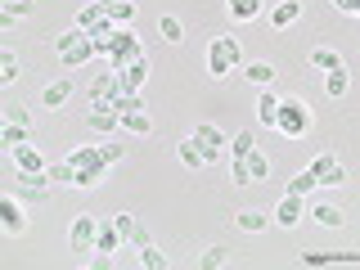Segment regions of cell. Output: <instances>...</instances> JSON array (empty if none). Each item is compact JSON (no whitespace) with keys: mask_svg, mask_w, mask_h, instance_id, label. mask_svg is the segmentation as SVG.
I'll use <instances>...</instances> for the list:
<instances>
[{"mask_svg":"<svg viewBox=\"0 0 360 270\" xmlns=\"http://www.w3.org/2000/svg\"><path fill=\"white\" fill-rule=\"evenodd\" d=\"M315 127V108L307 104L302 95H284L279 99V117H275V131L288 135V140H307Z\"/></svg>","mask_w":360,"mask_h":270,"instance_id":"cell-1","label":"cell"},{"mask_svg":"<svg viewBox=\"0 0 360 270\" xmlns=\"http://www.w3.org/2000/svg\"><path fill=\"white\" fill-rule=\"evenodd\" d=\"M68 162H72V189H95V185H104V176H108V162H104V153H99V144H77L72 153H68Z\"/></svg>","mask_w":360,"mask_h":270,"instance_id":"cell-2","label":"cell"},{"mask_svg":"<svg viewBox=\"0 0 360 270\" xmlns=\"http://www.w3.org/2000/svg\"><path fill=\"white\" fill-rule=\"evenodd\" d=\"M243 68V50H239V41L230 37V32H217L207 45V77L212 82H225L230 72H239Z\"/></svg>","mask_w":360,"mask_h":270,"instance_id":"cell-3","label":"cell"},{"mask_svg":"<svg viewBox=\"0 0 360 270\" xmlns=\"http://www.w3.org/2000/svg\"><path fill=\"white\" fill-rule=\"evenodd\" d=\"M54 54H59L63 68H86L99 50H95V37H90V32H82V27L72 22L68 32H59V37H54Z\"/></svg>","mask_w":360,"mask_h":270,"instance_id":"cell-4","label":"cell"},{"mask_svg":"<svg viewBox=\"0 0 360 270\" xmlns=\"http://www.w3.org/2000/svg\"><path fill=\"white\" fill-rule=\"evenodd\" d=\"M14 194L22 202H45L54 194V180H50V172H18L14 176Z\"/></svg>","mask_w":360,"mask_h":270,"instance_id":"cell-5","label":"cell"},{"mask_svg":"<svg viewBox=\"0 0 360 270\" xmlns=\"http://www.w3.org/2000/svg\"><path fill=\"white\" fill-rule=\"evenodd\" d=\"M135 59H144L140 37H135V32H127V27H117V37H112V45H108V68L117 72V68H127V63H135Z\"/></svg>","mask_w":360,"mask_h":270,"instance_id":"cell-6","label":"cell"},{"mask_svg":"<svg viewBox=\"0 0 360 270\" xmlns=\"http://www.w3.org/2000/svg\"><path fill=\"white\" fill-rule=\"evenodd\" d=\"M189 135H194V140H198V149L207 153V162H217L221 153H230V135H225V131L217 127V122H198V127L189 131Z\"/></svg>","mask_w":360,"mask_h":270,"instance_id":"cell-7","label":"cell"},{"mask_svg":"<svg viewBox=\"0 0 360 270\" xmlns=\"http://www.w3.org/2000/svg\"><path fill=\"white\" fill-rule=\"evenodd\" d=\"M311 172H315V180H320V189L347 185V167H342V158H338V153H315L311 158Z\"/></svg>","mask_w":360,"mask_h":270,"instance_id":"cell-8","label":"cell"},{"mask_svg":"<svg viewBox=\"0 0 360 270\" xmlns=\"http://www.w3.org/2000/svg\"><path fill=\"white\" fill-rule=\"evenodd\" d=\"M95 239H99V217H90V212L72 217V225H68V243H72V252H95Z\"/></svg>","mask_w":360,"mask_h":270,"instance_id":"cell-9","label":"cell"},{"mask_svg":"<svg viewBox=\"0 0 360 270\" xmlns=\"http://www.w3.org/2000/svg\"><path fill=\"white\" fill-rule=\"evenodd\" d=\"M0 230L9 234V239H18V234H27V207H22L18 194L0 198Z\"/></svg>","mask_w":360,"mask_h":270,"instance_id":"cell-10","label":"cell"},{"mask_svg":"<svg viewBox=\"0 0 360 270\" xmlns=\"http://www.w3.org/2000/svg\"><path fill=\"white\" fill-rule=\"evenodd\" d=\"M72 95H77V82H72V77H59V82H50V86L41 90V108L59 112V108L72 104Z\"/></svg>","mask_w":360,"mask_h":270,"instance_id":"cell-11","label":"cell"},{"mask_svg":"<svg viewBox=\"0 0 360 270\" xmlns=\"http://www.w3.org/2000/svg\"><path fill=\"white\" fill-rule=\"evenodd\" d=\"M117 82H122L127 95H144V82H149V54L135 59V63H127V68H117Z\"/></svg>","mask_w":360,"mask_h":270,"instance_id":"cell-12","label":"cell"},{"mask_svg":"<svg viewBox=\"0 0 360 270\" xmlns=\"http://www.w3.org/2000/svg\"><path fill=\"white\" fill-rule=\"evenodd\" d=\"M117 95H127V90H122V82H117V72H112V68L90 82V104H108L112 108V99H117Z\"/></svg>","mask_w":360,"mask_h":270,"instance_id":"cell-13","label":"cell"},{"mask_svg":"<svg viewBox=\"0 0 360 270\" xmlns=\"http://www.w3.org/2000/svg\"><path fill=\"white\" fill-rule=\"evenodd\" d=\"M86 127L99 131V135H112V131L122 127V112L108 108V104H90V108H86Z\"/></svg>","mask_w":360,"mask_h":270,"instance_id":"cell-14","label":"cell"},{"mask_svg":"<svg viewBox=\"0 0 360 270\" xmlns=\"http://www.w3.org/2000/svg\"><path fill=\"white\" fill-rule=\"evenodd\" d=\"M302 212H307V207H302V194H284L270 221H275L279 230H297V225H302Z\"/></svg>","mask_w":360,"mask_h":270,"instance_id":"cell-15","label":"cell"},{"mask_svg":"<svg viewBox=\"0 0 360 270\" xmlns=\"http://www.w3.org/2000/svg\"><path fill=\"white\" fill-rule=\"evenodd\" d=\"M77 27L95 37V32H104V27H117V22L108 18V9L99 5V0H90V5H82V14H77Z\"/></svg>","mask_w":360,"mask_h":270,"instance_id":"cell-16","label":"cell"},{"mask_svg":"<svg viewBox=\"0 0 360 270\" xmlns=\"http://www.w3.org/2000/svg\"><path fill=\"white\" fill-rule=\"evenodd\" d=\"M302 9H307L302 0H275V9H270V27H275V32H288L292 22L302 18Z\"/></svg>","mask_w":360,"mask_h":270,"instance_id":"cell-17","label":"cell"},{"mask_svg":"<svg viewBox=\"0 0 360 270\" xmlns=\"http://www.w3.org/2000/svg\"><path fill=\"white\" fill-rule=\"evenodd\" d=\"M302 266H360V252H315V248H307Z\"/></svg>","mask_w":360,"mask_h":270,"instance_id":"cell-18","label":"cell"},{"mask_svg":"<svg viewBox=\"0 0 360 270\" xmlns=\"http://www.w3.org/2000/svg\"><path fill=\"white\" fill-rule=\"evenodd\" d=\"M176 158H180V162L189 167V172H202V167H212V162H207V153L198 149V140H194V135H185V140H176Z\"/></svg>","mask_w":360,"mask_h":270,"instance_id":"cell-19","label":"cell"},{"mask_svg":"<svg viewBox=\"0 0 360 270\" xmlns=\"http://www.w3.org/2000/svg\"><path fill=\"white\" fill-rule=\"evenodd\" d=\"M14 162H18V172H50L41 144H18V149H14Z\"/></svg>","mask_w":360,"mask_h":270,"instance_id":"cell-20","label":"cell"},{"mask_svg":"<svg viewBox=\"0 0 360 270\" xmlns=\"http://www.w3.org/2000/svg\"><path fill=\"white\" fill-rule=\"evenodd\" d=\"M279 99L284 95H275L270 86H262V95H257V122L270 127V131H275V117H279Z\"/></svg>","mask_w":360,"mask_h":270,"instance_id":"cell-21","label":"cell"},{"mask_svg":"<svg viewBox=\"0 0 360 270\" xmlns=\"http://www.w3.org/2000/svg\"><path fill=\"white\" fill-rule=\"evenodd\" d=\"M122 243H127V239H122L117 221H99V239H95V252H99V257H112V252H117Z\"/></svg>","mask_w":360,"mask_h":270,"instance_id":"cell-22","label":"cell"},{"mask_svg":"<svg viewBox=\"0 0 360 270\" xmlns=\"http://www.w3.org/2000/svg\"><path fill=\"white\" fill-rule=\"evenodd\" d=\"M37 140V127H18V122H5V131H0V144H5L9 153L18 149V144H32Z\"/></svg>","mask_w":360,"mask_h":270,"instance_id":"cell-23","label":"cell"},{"mask_svg":"<svg viewBox=\"0 0 360 270\" xmlns=\"http://www.w3.org/2000/svg\"><path fill=\"white\" fill-rule=\"evenodd\" d=\"M311 68L324 77V72H338V68H347V63H342L338 50H329V45H315V50H311Z\"/></svg>","mask_w":360,"mask_h":270,"instance_id":"cell-24","label":"cell"},{"mask_svg":"<svg viewBox=\"0 0 360 270\" xmlns=\"http://www.w3.org/2000/svg\"><path fill=\"white\" fill-rule=\"evenodd\" d=\"M243 77H248V86H275V63H266V59H252V63H243Z\"/></svg>","mask_w":360,"mask_h":270,"instance_id":"cell-25","label":"cell"},{"mask_svg":"<svg viewBox=\"0 0 360 270\" xmlns=\"http://www.w3.org/2000/svg\"><path fill=\"white\" fill-rule=\"evenodd\" d=\"M234 225H239L243 234H262L266 225H270V217H266V212H257V207H239V212H234Z\"/></svg>","mask_w":360,"mask_h":270,"instance_id":"cell-26","label":"cell"},{"mask_svg":"<svg viewBox=\"0 0 360 270\" xmlns=\"http://www.w3.org/2000/svg\"><path fill=\"white\" fill-rule=\"evenodd\" d=\"M311 221L324 225V230H338L347 217H342V207H333V202H315V207H311Z\"/></svg>","mask_w":360,"mask_h":270,"instance_id":"cell-27","label":"cell"},{"mask_svg":"<svg viewBox=\"0 0 360 270\" xmlns=\"http://www.w3.org/2000/svg\"><path fill=\"white\" fill-rule=\"evenodd\" d=\"M347 90H352V72H347V68H338V72H324V95H329V99H342Z\"/></svg>","mask_w":360,"mask_h":270,"instance_id":"cell-28","label":"cell"},{"mask_svg":"<svg viewBox=\"0 0 360 270\" xmlns=\"http://www.w3.org/2000/svg\"><path fill=\"white\" fill-rule=\"evenodd\" d=\"M122 131H131V135H149V131H153V117H149V108L122 112Z\"/></svg>","mask_w":360,"mask_h":270,"instance_id":"cell-29","label":"cell"},{"mask_svg":"<svg viewBox=\"0 0 360 270\" xmlns=\"http://www.w3.org/2000/svg\"><path fill=\"white\" fill-rule=\"evenodd\" d=\"M158 37H162L167 45H180V41H185V22H180L176 14H162V18H158Z\"/></svg>","mask_w":360,"mask_h":270,"instance_id":"cell-30","label":"cell"},{"mask_svg":"<svg viewBox=\"0 0 360 270\" xmlns=\"http://www.w3.org/2000/svg\"><path fill=\"white\" fill-rule=\"evenodd\" d=\"M18 77H22L18 54H14V50H0V86H14Z\"/></svg>","mask_w":360,"mask_h":270,"instance_id":"cell-31","label":"cell"},{"mask_svg":"<svg viewBox=\"0 0 360 270\" xmlns=\"http://www.w3.org/2000/svg\"><path fill=\"white\" fill-rule=\"evenodd\" d=\"M243 162H248V172H252V185H266V180H270V158L262 149H252Z\"/></svg>","mask_w":360,"mask_h":270,"instance_id":"cell-32","label":"cell"},{"mask_svg":"<svg viewBox=\"0 0 360 270\" xmlns=\"http://www.w3.org/2000/svg\"><path fill=\"white\" fill-rule=\"evenodd\" d=\"M225 9H230V18H234V22H252L257 14H262V0H230Z\"/></svg>","mask_w":360,"mask_h":270,"instance_id":"cell-33","label":"cell"},{"mask_svg":"<svg viewBox=\"0 0 360 270\" xmlns=\"http://www.w3.org/2000/svg\"><path fill=\"white\" fill-rule=\"evenodd\" d=\"M315 189H320V180H315L311 167H307V172H297V176L288 180V194H302V198H307V194H315Z\"/></svg>","mask_w":360,"mask_h":270,"instance_id":"cell-34","label":"cell"},{"mask_svg":"<svg viewBox=\"0 0 360 270\" xmlns=\"http://www.w3.org/2000/svg\"><path fill=\"white\" fill-rule=\"evenodd\" d=\"M135 262H140L144 270H167V257L158 252L153 243H144V248H135Z\"/></svg>","mask_w":360,"mask_h":270,"instance_id":"cell-35","label":"cell"},{"mask_svg":"<svg viewBox=\"0 0 360 270\" xmlns=\"http://www.w3.org/2000/svg\"><path fill=\"white\" fill-rule=\"evenodd\" d=\"M252 149H257V135H252V127L239 131V135H230V158H248Z\"/></svg>","mask_w":360,"mask_h":270,"instance_id":"cell-36","label":"cell"},{"mask_svg":"<svg viewBox=\"0 0 360 270\" xmlns=\"http://www.w3.org/2000/svg\"><path fill=\"white\" fill-rule=\"evenodd\" d=\"M225 262H230V248H221V243H217V248H207V252L198 257V266H202V270H221Z\"/></svg>","mask_w":360,"mask_h":270,"instance_id":"cell-37","label":"cell"},{"mask_svg":"<svg viewBox=\"0 0 360 270\" xmlns=\"http://www.w3.org/2000/svg\"><path fill=\"white\" fill-rule=\"evenodd\" d=\"M50 180H54V185H68V189H72V180H77L72 162H68V158H63V162H50Z\"/></svg>","mask_w":360,"mask_h":270,"instance_id":"cell-38","label":"cell"},{"mask_svg":"<svg viewBox=\"0 0 360 270\" xmlns=\"http://www.w3.org/2000/svg\"><path fill=\"white\" fill-rule=\"evenodd\" d=\"M108 18H112V22H117V27H127V22L135 18V0H117V5H112V9H108Z\"/></svg>","mask_w":360,"mask_h":270,"instance_id":"cell-39","label":"cell"},{"mask_svg":"<svg viewBox=\"0 0 360 270\" xmlns=\"http://www.w3.org/2000/svg\"><path fill=\"white\" fill-rule=\"evenodd\" d=\"M112 221H117V230H122V239H135V230H140V221H135V212H117V217H112Z\"/></svg>","mask_w":360,"mask_h":270,"instance_id":"cell-40","label":"cell"},{"mask_svg":"<svg viewBox=\"0 0 360 270\" xmlns=\"http://www.w3.org/2000/svg\"><path fill=\"white\" fill-rule=\"evenodd\" d=\"M230 180H234V185H252V172H248L243 158H230Z\"/></svg>","mask_w":360,"mask_h":270,"instance_id":"cell-41","label":"cell"},{"mask_svg":"<svg viewBox=\"0 0 360 270\" xmlns=\"http://www.w3.org/2000/svg\"><path fill=\"white\" fill-rule=\"evenodd\" d=\"M5 122H18V127H32V108H27V104H9V108H5Z\"/></svg>","mask_w":360,"mask_h":270,"instance_id":"cell-42","label":"cell"},{"mask_svg":"<svg viewBox=\"0 0 360 270\" xmlns=\"http://www.w3.org/2000/svg\"><path fill=\"white\" fill-rule=\"evenodd\" d=\"M112 108H117V112H135V108H144V95H117Z\"/></svg>","mask_w":360,"mask_h":270,"instance_id":"cell-43","label":"cell"},{"mask_svg":"<svg viewBox=\"0 0 360 270\" xmlns=\"http://www.w3.org/2000/svg\"><path fill=\"white\" fill-rule=\"evenodd\" d=\"M99 153H104V162H108V167H117L122 158H127V149H122V144H99Z\"/></svg>","mask_w":360,"mask_h":270,"instance_id":"cell-44","label":"cell"},{"mask_svg":"<svg viewBox=\"0 0 360 270\" xmlns=\"http://www.w3.org/2000/svg\"><path fill=\"white\" fill-rule=\"evenodd\" d=\"M5 14H9V18H18V22H22V18H32V0H14V5H5Z\"/></svg>","mask_w":360,"mask_h":270,"instance_id":"cell-45","label":"cell"},{"mask_svg":"<svg viewBox=\"0 0 360 270\" xmlns=\"http://www.w3.org/2000/svg\"><path fill=\"white\" fill-rule=\"evenodd\" d=\"M329 5L338 14H347V18H360V0H329Z\"/></svg>","mask_w":360,"mask_h":270,"instance_id":"cell-46","label":"cell"},{"mask_svg":"<svg viewBox=\"0 0 360 270\" xmlns=\"http://www.w3.org/2000/svg\"><path fill=\"white\" fill-rule=\"evenodd\" d=\"M5 5H14V0H5Z\"/></svg>","mask_w":360,"mask_h":270,"instance_id":"cell-47","label":"cell"}]
</instances>
